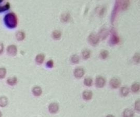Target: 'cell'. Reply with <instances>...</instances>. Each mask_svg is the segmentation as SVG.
I'll use <instances>...</instances> for the list:
<instances>
[{"label": "cell", "mask_w": 140, "mask_h": 117, "mask_svg": "<svg viewBox=\"0 0 140 117\" xmlns=\"http://www.w3.org/2000/svg\"><path fill=\"white\" fill-rule=\"evenodd\" d=\"M140 83H133L131 86V90L133 92L137 93L140 91Z\"/></svg>", "instance_id": "19"}, {"label": "cell", "mask_w": 140, "mask_h": 117, "mask_svg": "<svg viewBox=\"0 0 140 117\" xmlns=\"http://www.w3.org/2000/svg\"><path fill=\"white\" fill-rule=\"evenodd\" d=\"M106 117H115L113 115H107Z\"/></svg>", "instance_id": "34"}, {"label": "cell", "mask_w": 140, "mask_h": 117, "mask_svg": "<svg viewBox=\"0 0 140 117\" xmlns=\"http://www.w3.org/2000/svg\"><path fill=\"white\" fill-rule=\"evenodd\" d=\"M71 61L73 64H78L79 62V57L77 55H73L71 57Z\"/></svg>", "instance_id": "26"}, {"label": "cell", "mask_w": 140, "mask_h": 117, "mask_svg": "<svg viewBox=\"0 0 140 117\" xmlns=\"http://www.w3.org/2000/svg\"><path fill=\"white\" fill-rule=\"evenodd\" d=\"M2 116V112L0 111V117H1Z\"/></svg>", "instance_id": "35"}, {"label": "cell", "mask_w": 140, "mask_h": 117, "mask_svg": "<svg viewBox=\"0 0 140 117\" xmlns=\"http://www.w3.org/2000/svg\"><path fill=\"white\" fill-rule=\"evenodd\" d=\"M82 96L84 99H85V100L86 101H89L92 99L93 96V93L92 91L86 90L83 92Z\"/></svg>", "instance_id": "10"}, {"label": "cell", "mask_w": 140, "mask_h": 117, "mask_svg": "<svg viewBox=\"0 0 140 117\" xmlns=\"http://www.w3.org/2000/svg\"><path fill=\"white\" fill-rule=\"evenodd\" d=\"M105 83H106V80L103 77L98 76L96 78L95 84L97 88H103Z\"/></svg>", "instance_id": "7"}, {"label": "cell", "mask_w": 140, "mask_h": 117, "mask_svg": "<svg viewBox=\"0 0 140 117\" xmlns=\"http://www.w3.org/2000/svg\"><path fill=\"white\" fill-rule=\"evenodd\" d=\"M59 109V106L56 102H53L50 104L48 106V110L51 113H56Z\"/></svg>", "instance_id": "8"}, {"label": "cell", "mask_w": 140, "mask_h": 117, "mask_svg": "<svg viewBox=\"0 0 140 117\" xmlns=\"http://www.w3.org/2000/svg\"><path fill=\"white\" fill-rule=\"evenodd\" d=\"M124 117H133L134 112L130 109H125L123 112Z\"/></svg>", "instance_id": "14"}, {"label": "cell", "mask_w": 140, "mask_h": 117, "mask_svg": "<svg viewBox=\"0 0 140 117\" xmlns=\"http://www.w3.org/2000/svg\"><path fill=\"white\" fill-rule=\"evenodd\" d=\"M88 40L90 44L92 46H96L99 43L100 38L98 36L94 33H91L88 37Z\"/></svg>", "instance_id": "2"}, {"label": "cell", "mask_w": 140, "mask_h": 117, "mask_svg": "<svg viewBox=\"0 0 140 117\" xmlns=\"http://www.w3.org/2000/svg\"><path fill=\"white\" fill-rule=\"evenodd\" d=\"M8 104V99L5 96L0 97V107H4Z\"/></svg>", "instance_id": "16"}, {"label": "cell", "mask_w": 140, "mask_h": 117, "mask_svg": "<svg viewBox=\"0 0 140 117\" xmlns=\"http://www.w3.org/2000/svg\"><path fill=\"white\" fill-rule=\"evenodd\" d=\"M111 32L112 34V36H111L110 41V44H111L112 45H115V44H118L119 42L120 39L118 36L116 31L113 29L111 31Z\"/></svg>", "instance_id": "4"}, {"label": "cell", "mask_w": 140, "mask_h": 117, "mask_svg": "<svg viewBox=\"0 0 140 117\" xmlns=\"http://www.w3.org/2000/svg\"><path fill=\"white\" fill-rule=\"evenodd\" d=\"M47 65V66L48 68H52L54 66V62H53V60L51 59L50 60H48L47 63V65Z\"/></svg>", "instance_id": "30"}, {"label": "cell", "mask_w": 140, "mask_h": 117, "mask_svg": "<svg viewBox=\"0 0 140 117\" xmlns=\"http://www.w3.org/2000/svg\"><path fill=\"white\" fill-rule=\"evenodd\" d=\"M17 82V79L16 77H9L7 79V83L9 85H14Z\"/></svg>", "instance_id": "15"}, {"label": "cell", "mask_w": 140, "mask_h": 117, "mask_svg": "<svg viewBox=\"0 0 140 117\" xmlns=\"http://www.w3.org/2000/svg\"><path fill=\"white\" fill-rule=\"evenodd\" d=\"M82 55L84 59H86V60L88 58L90 57V56H91L90 51L87 50H85L83 51L82 53Z\"/></svg>", "instance_id": "20"}, {"label": "cell", "mask_w": 140, "mask_h": 117, "mask_svg": "<svg viewBox=\"0 0 140 117\" xmlns=\"http://www.w3.org/2000/svg\"><path fill=\"white\" fill-rule=\"evenodd\" d=\"M70 18V16L69 13H64L61 16V20L63 22H67Z\"/></svg>", "instance_id": "21"}, {"label": "cell", "mask_w": 140, "mask_h": 117, "mask_svg": "<svg viewBox=\"0 0 140 117\" xmlns=\"http://www.w3.org/2000/svg\"><path fill=\"white\" fill-rule=\"evenodd\" d=\"M85 70L82 68L80 67L76 68L74 71V74L75 77L78 79L81 78L83 76V75L85 74Z\"/></svg>", "instance_id": "9"}, {"label": "cell", "mask_w": 140, "mask_h": 117, "mask_svg": "<svg viewBox=\"0 0 140 117\" xmlns=\"http://www.w3.org/2000/svg\"><path fill=\"white\" fill-rule=\"evenodd\" d=\"M9 8H10V4L8 2L4 6H0V13L8 11Z\"/></svg>", "instance_id": "27"}, {"label": "cell", "mask_w": 140, "mask_h": 117, "mask_svg": "<svg viewBox=\"0 0 140 117\" xmlns=\"http://www.w3.org/2000/svg\"><path fill=\"white\" fill-rule=\"evenodd\" d=\"M129 93V89L128 87H122L121 88V95L124 96H127Z\"/></svg>", "instance_id": "24"}, {"label": "cell", "mask_w": 140, "mask_h": 117, "mask_svg": "<svg viewBox=\"0 0 140 117\" xmlns=\"http://www.w3.org/2000/svg\"><path fill=\"white\" fill-rule=\"evenodd\" d=\"M129 5H130L129 1H120V8L124 11L128 8Z\"/></svg>", "instance_id": "17"}, {"label": "cell", "mask_w": 140, "mask_h": 117, "mask_svg": "<svg viewBox=\"0 0 140 117\" xmlns=\"http://www.w3.org/2000/svg\"><path fill=\"white\" fill-rule=\"evenodd\" d=\"M6 74V70L4 68H0V79H4Z\"/></svg>", "instance_id": "28"}, {"label": "cell", "mask_w": 140, "mask_h": 117, "mask_svg": "<svg viewBox=\"0 0 140 117\" xmlns=\"http://www.w3.org/2000/svg\"><path fill=\"white\" fill-rule=\"evenodd\" d=\"M16 37L17 40L22 41L25 38V33L23 31H18L16 34Z\"/></svg>", "instance_id": "18"}, {"label": "cell", "mask_w": 140, "mask_h": 117, "mask_svg": "<svg viewBox=\"0 0 140 117\" xmlns=\"http://www.w3.org/2000/svg\"><path fill=\"white\" fill-rule=\"evenodd\" d=\"M140 53H136L133 57L134 61L136 63L139 64L140 63Z\"/></svg>", "instance_id": "29"}, {"label": "cell", "mask_w": 140, "mask_h": 117, "mask_svg": "<svg viewBox=\"0 0 140 117\" xmlns=\"http://www.w3.org/2000/svg\"><path fill=\"white\" fill-rule=\"evenodd\" d=\"M32 91L33 94L36 96H39L42 93V90L41 88L40 87H38V86L33 87Z\"/></svg>", "instance_id": "11"}, {"label": "cell", "mask_w": 140, "mask_h": 117, "mask_svg": "<svg viewBox=\"0 0 140 117\" xmlns=\"http://www.w3.org/2000/svg\"><path fill=\"white\" fill-rule=\"evenodd\" d=\"M109 84L112 88H117L120 86L121 81L119 78L117 77H114L111 79Z\"/></svg>", "instance_id": "5"}, {"label": "cell", "mask_w": 140, "mask_h": 117, "mask_svg": "<svg viewBox=\"0 0 140 117\" xmlns=\"http://www.w3.org/2000/svg\"><path fill=\"white\" fill-rule=\"evenodd\" d=\"M93 83V80L92 79L89 78V77H87L85 78V81H84V84H85L87 87H91Z\"/></svg>", "instance_id": "23"}, {"label": "cell", "mask_w": 140, "mask_h": 117, "mask_svg": "<svg viewBox=\"0 0 140 117\" xmlns=\"http://www.w3.org/2000/svg\"><path fill=\"white\" fill-rule=\"evenodd\" d=\"M61 36H62V33L61 31H59L58 30H55L53 32V33H52V36H53V37L54 39H56V40L60 39Z\"/></svg>", "instance_id": "22"}, {"label": "cell", "mask_w": 140, "mask_h": 117, "mask_svg": "<svg viewBox=\"0 0 140 117\" xmlns=\"http://www.w3.org/2000/svg\"><path fill=\"white\" fill-rule=\"evenodd\" d=\"M45 59V55L43 54H39L36 57V61L38 64H41L43 63Z\"/></svg>", "instance_id": "13"}, {"label": "cell", "mask_w": 140, "mask_h": 117, "mask_svg": "<svg viewBox=\"0 0 140 117\" xmlns=\"http://www.w3.org/2000/svg\"><path fill=\"white\" fill-rule=\"evenodd\" d=\"M105 11V8L104 7H101L100 9L99 12V14L100 15V16H103L104 14Z\"/></svg>", "instance_id": "32"}, {"label": "cell", "mask_w": 140, "mask_h": 117, "mask_svg": "<svg viewBox=\"0 0 140 117\" xmlns=\"http://www.w3.org/2000/svg\"><path fill=\"white\" fill-rule=\"evenodd\" d=\"M120 8V1H117L116 3L115 4L114 8L113 9V12H112L111 14V22L113 23V22L115 21V19L116 18L117 14H118V12Z\"/></svg>", "instance_id": "3"}, {"label": "cell", "mask_w": 140, "mask_h": 117, "mask_svg": "<svg viewBox=\"0 0 140 117\" xmlns=\"http://www.w3.org/2000/svg\"><path fill=\"white\" fill-rule=\"evenodd\" d=\"M108 34V33L107 30L105 28H104L101 30L100 32L99 33V35L98 36H99V38H101V39L103 40L106 38Z\"/></svg>", "instance_id": "12"}, {"label": "cell", "mask_w": 140, "mask_h": 117, "mask_svg": "<svg viewBox=\"0 0 140 117\" xmlns=\"http://www.w3.org/2000/svg\"><path fill=\"white\" fill-rule=\"evenodd\" d=\"M4 50V45L2 43H0V54H2Z\"/></svg>", "instance_id": "33"}, {"label": "cell", "mask_w": 140, "mask_h": 117, "mask_svg": "<svg viewBox=\"0 0 140 117\" xmlns=\"http://www.w3.org/2000/svg\"><path fill=\"white\" fill-rule=\"evenodd\" d=\"M140 99H138V100L136 101L135 103V110H136L137 111H140Z\"/></svg>", "instance_id": "31"}, {"label": "cell", "mask_w": 140, "mask_h": 117, "mask_svg": "<svg viewBox=\"0 0 140 117\" xmlns=\"http://www.w3.org/2000/svg\"><path fill=\"white\" fill-rule=\"evenodd\" d=\"M5 25L9 28H15L17 26L18 19L15 13H9L7 14L4 18Z\"/></svg>", "instance_id": "1"}, {"label": "cell", "mask_w": 140, "mask_h": 117, "mask_svg": "<svg viewBox=\"0 0 140 117\" xmlns=\"http://www.w3.org/2000/svg\"><path fill=\"white\" fill-rule=\"evenodd\" d=\"M7 52L10 56H15L17 53V48L15 45H10L7 48Z\"/></svg>", "instance_id": "6"}, {"label": "cell", "mask_w": 140, "mask_h": 117, "mask_svg": "<svg viewBox=\"0 0 140 117\" xmlns=\"http://www.w3.org/2000/svg\"><path fill=\"white\" fill-rule=\"evenodd\" d=\"M108 55H109V53L108 51L106 50H104L102 51L100 53V57L103 59H105L106 58H107L108 56Z\"/></svg>", "instance_id": "25"}]
</instances>
